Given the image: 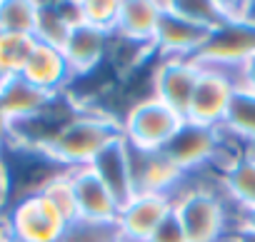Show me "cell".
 Listing matches in <instances>:
<instances>
[{
    "instance_id": "cell-1",
    "label": "cell",
    "mask_w": 255,
    "mask_h": 242,
    "mask_svg": "<svg viewBox=\"0 0 255 242\" xmlns=\"http://www.w3.org/2000/svg\"><path fill=\"white\" fill-rule=\"evenodd\" d=\"M173 212L180 220L188 242H225L235 227V210L218 182H203L193 175L173 195Z\"/></svg>"
},
{
    "instance_id": "cell-2",
    "label": "cell",
    "mask_w": 255,
    "mask_h": 242,
    "mask_svg": "<svg viewBox=\"0 0 255 242\" xmlns=\"http://www.w3.org/2000/svg\"><path fill=\"white\" fill-rule=\"evenodd\" d=\"M120 135H123L120 117L105 110H95L93 105H85L43 150L60 167L78 170V167H90L93 160L100 155V150L108 148Z\"/></svg>"
},
{
    "instance_id": "cell-3",
    "label": "cell",
    "mask_w": 255,
    "mask_h": 242,
    "mask_svg": "<svg viewBox=\"0 0 255 242\" xmlns=\"http://www.w3.org/2000/svg\"><path fill=\"white\" fill-rule=\"evenodd\" d=\"M0 170H3V182H5L3 212L10 205H15V202H20L30 195L43 192V187L50 180L68 172L45 150L20 145V143H13V140H8L0 148Z\"/></svg>"
},
{
    "instance_id": "cell-4",
    "label": "cell",
    "mask_w": 255,
    "mask_h": 242,
    "mask_svg": "<svg viewBox=\"0 0 255 242\" xmlns=\"http://www.w3.org/2000/svg\"><path fill=\"white\" fill-rule=\"evenodd\" d=\"M163 153L175 162L180 172L190 177L195 172H203L205 167L218 170L230 158L233 143L225 138L223 128H210L193 123V120H183L180 130L163 148Z\"/></svg>"
},
{
    "instance_id": "cell-5",
    "label": "cell",
    "mask_w": 255,
    "mask_h": 242,
    "mask_svg": "<svg viewBox=\"0 0 255 242\" xmlns=\"http://www.w3.org/2000/svg\"><path fill=\"white\" fill-rule=\"evenodd\" d=\"M183 120L185 117L163 105L158 97L145 95L120 117V133L133 150H163L180 130Z\"/></svg>"
},
{
    "instance_id": "cell-6",
    "label": "cell",
    "mask_w": 255,
    "mask_h": 242,
    "mask_svg": "<svg viewBox=\"0 0 255 242\" xmlns=\"http://www.w3.org/2000/svg\"><path fill=\"white\" fill-rule=\"evenodd\" d=\"M10 242H63L70 222L45 195H30L5 212Z\"/></svg>"
},
{
    "instance_id": "cell-7",
    "label": "cell",
    "mask_w": 255,
    "mask_h": 242,
    "mask_svg": "<svg viewBox=\"0 0 255 242\" xmlns=\"http://www.w3.org/2000/svg\"><path fill=\"white\" fill-rule=\"evenodd\" d=\"M235 90H238L235 73L218 70V68H203L200 78L195 82L185 120H193V123H200V125H210V128H223Z\"/></svg>"
},
{
    "instance_id": "cell-8",
    "label": "cell",
    "mask_w": 255,
    "mask_h": 242,
    "mask_svg": "<svg viewBox=\"0 0 255 242\" xmlns=\"http://www.w3.org/2000/svg\"><path fill=\"white\" fill-rule=\"evenodd\" d=\"M200 70L195 58H158L150 73V95L185 117Z\"/></svg>"
},
{
    "instance_id": "cell-9",
    "label": "cell",
    "mask_w": 255,
    "mask_h": 242,
    "mask_svg": "<svg viewBox=\"0 0 255 242\" xmlns=\"http://www.w3.org/2000/svg\"><path fill=\"white\" fill-rule=\"evenodd\" d=\"M173 212V197L168 195H133L120 205L115 232L118 242H150L160 222Z\"/></svg>"
},
{
    "instance_id": "cell-10",
    "label": "cell",
    "mask_w": 255,
    "mask_h": 242,
    "mask_svg": "<svg viewBox=\"0 0 255 242\" xmlns=\"http://www.w3.org/2000/svg\"><path fill=\"white\" fill-rule=\"evenodd\" d=\"M255 53V25H220L210 33L208 43L200 48L195 60L203 68H218L235 73Z\"/></svg>"
},
{
    "instance_id": "cell-11",
    "label": "cell",
    "mask_w": 255,
    "mask_h": 242,
    "mask_svg": "<svg viewBox=\"0 0 255 242\" xmlns=\"http://www.w3.org/2000/svg\"><path fill=\"white\" fill-rule=\"evenodd\" d=\"M133 182L135 195H168L173 197L183 182L188 180L185 172L175 167V162L163 150H133Z\"/></svg>"
},
{
    "instance_id": "cell-12",
    "label": "cell",
    "mask_w": 255,
    "mask_h": 242,
    "mask_svg": "<svg viewBox=\"0 0 255 242\" xmlns=\"http://www.w3.org/2000/svg\"><path fill=\"white\" fill-rule=\"evenodd\" d=\"M213 30H205L178 13H173L163 3V15L158 23V33L153 40V50L158 58H195L200 48L208 43Z\"/></svg>"
},
{
    "instance_id": "cell-13",
    "label": "cell",
    "mask_w": 255,
    "mask_h": 242,
    "mask_svg": "<svg viewBox=\"0 0 255 242\" xmlns=\"http://www.w3.org/2000/svg\"><path fill=\"white\" fill-rule=\"evenodd\" d=\"M70 182L75 192V207L78 220L90 225H115L120 205L108 192V187L100 182V177L93 172V167H78L70 170Z\"/></svg>"
},
{
    "instance_id": "cell-14",
    "label": "cell",
    "mask_w": 255,
    "mask_h": 242,
    "mask_svg": "<svg viewBox=\"0 0 255 242\" xmlns=\"http://www.w3.org/2000/svg\"><path fill=\"white\" fill-rule=\"evenodd\" d=\"M215 182L235 212L255 210V148L233 150L218 167Z\"/></svg>"
},
{
    "instance_id": "cell-15",
    "label": "cell",
    "mask_w": 255,
    "mask_h": 242,
    "mask_svg": "<svg viewBox=\"0 0 255 242\" xmlns=\"http://www.w3.org/2000/svg\"><path fill=\"white\" fill-rule=\"evenodd\" d=\"M20 78H25L30 85H35L38 90H43L48 95H60L75 82L63 50L55 45H48V43H38V40L30 50V58H28Z\"/></svg>"
},
{
    "instance_id": "cell-16",
    "label": "cell",
    "mask_w": 255,
    "mask_h": 242,
    "mask_svg": "<svg viewBox=\"0 0 255 242\" xmlns=\"http://www.w3.org/2000/svg\"><path fill=\"white\" fill-rule=\"evenodd\" d=\"M90 167L100 177V182L108 187V192L118 200V205H125L128 200L135 195L130 145L123 140V135L115 138L108 148H103Z\"/></svg>"
},
{
    "instance_id": "cell-17",
    "label": "cell",
    "mask_w": 255,
    "mask_h": 242,
    "mask_svg": "<svg viewBox=\"0 0 255 242\" xmlns=\"http://www.w3.org/2000/svg\"><path fill=\"white\" fill-rule=\"evenodd\" d=\"M110 40H113L110 33L95 30L85 23H78L75 28H70L60 50H63L75 80L95 73L103 65V60L108 58V50H110Z\"/></svg>"
},
{
    "instance_id": "cell-18",
    "label": "cell",
    "mask_w": 255,
    "mask_h": 242,
    "mask_svg": "<svg viewBox=\"0 0 255 242\" xmlns=\"http://www.w3.org/2000/svg\"><path fill=\"white\" fill-rule=\"evenodd\" d=\"M160 15H163V3H158V0H120L113 38L133 45H143V48H153Z\"/></svg>"
},
{
    "instance_id": "cell-19",
    "label": "cell",
    "mask_w": 255,
    "mask_h": 242,
    "mask_svg": "<svg viewBox=\"0 0 255 242\" xmlns=\"http://www.w3.org/2000/svg\"><path fill=\"white\" fill-rule=\"evenodd\" d=\"M53 95L38 90L35 85H30L25 78H10L5 82H0V107H3L5 117L10 120V125L30 120L33 115H38L48 100Z\"/></svg>"
},
{
    "instance_id": "cell-20",
    "label": "cell",
    "mask_w": 255,
    "mask_h": 242,
    "mask_svg": "<svg viewBox=\"0 0 255 242\" xmlns=\"http://www.w3.org/2000/svg\"><path fill=\"white\" fill-rule=\"evenodd\" d=\"M80 20V5L75 3H38V28H35V40L48 43L60 48Z\"/></svg>"
},
{
    "instance_id": "cell-21",
    "label": "cell",
    "mask_w": 255,
    "mask_h": 242,
    "mask_svg": "<svg viewBox=\"0 0 255 242\" xmlns=\"http://www.w3.org/2000/svg\"><path fill=\"white\" fill-rule=\"evenodd\" d=\"M223 133L230 143H240L243 148H255V92L243 87L235 90L223 123Z\"/></svg>"
},
{
    "instance_id": "cell-22",
    "label": "cell",
    "mask_w": 255,
    "mask_h": 242,
    "mask_svg": "<svg viewBox=\"0 0 255 242\" xmlns=\"http://www.w3.org/2000/svg\"><path fill=\"white\" fill-rule=\"evenodd\" d=\"M38 3L33 0H0V33L35 38Z\"/></svg>"
},
{
    "instance_id": "cell-23",
    "label": "cell",
    "mask_w": 255,
    "mask_h": 242,
    "mask_svg": "<svg viewBox=\"0 0 255 242\" xmlns=\"http://www.w3.org/2000/svg\"><path fill=\"white\" fill-rule=\"evenodd\" d=\"M33 45H35V38L0 33V82L18 78L23 73Z\"/></svg>"
},
{
    "instance_id": "cell-24",
    "label": "cell",
    "mask_w": 255,
    "mask_h": 242,
    "mask_svg": "<svg viewBox=\"0 0 255 242\" xmlns=\"http://www.w3.org/2000/svg\"><path fill=\"white\" fill-rule=\"evenodd\" d=\"M165 5L173 13H178L180 18H185L205 30H215L223 25L218 0H173V3H165Z\"/></svg>"
},
{
    "instance_id": "cell-25",
    "label": "cell",
    "mask_w": 255,
    "mask_h": 242,
    "mask_svg": "<svg viewBox=\"0 0 255 242\" xmlns=\"http://www.w3.org/2000/svg\"><path fill=\"white\" fill-rule=\"evenodd\" d=\"M78 5H80V20L85 25L113 35L115 23H118L120 0H78Z\"/></svg>"
},
{
    "instance_id": "cell-26",
    "label": "cell",
    "mask_w": 255,
    "mask_h": 242,
    "mask_svg": "<svg viewBox=\"0 0 255 242\" xmlns=\"http://www.w3.org/2000/svg\"><path fill=\"white\" fill-rule=\"evenodd\" d=\"M40 195H45V197L60 210V215H63L70 225L78 222V207H75V192H73V182H70V170L63 172V175H58L55 180H50V182L43 187Z\"/></svg>"
},
{
    "instance_id": "cell-27",
    "label": "cell",
    "mask_w": 255,
    "mask_h": 242,
    "mask_svg": "<svg viewBox=\"0 0 255 242\" xmlns=\"http://www.w3.org/2000/svg\"><path fill=\"white\" fill-rule=\"evenodd\" d=\"M150 242H188V235H185L180 220L175 217V212H170V215L160 222V227L153 232Z\"/></svg>"
},
{
    "instance_id": "cell-28",
    "label": "cell",
    "mask_w": 255,
    "mask_h": 242,
    "mask_svg": "<svg viewBox=\"0 0 255 242\" xmlns=\"http://www.w3.org/2000/svg\"><path fill=\"white\" fill-rule=\"evenodd\" d=\"M235 80H238V87L255 92V53H250V58L235 70Z\"/></svg>"
},
{
    "instance_id": "cell-29",
    "label": "cell",
    "mask_w": 255,
    "mask_h": 242,
    "mask_svg": "<svg viewBox=\"0 0 255 242\" xmlns=\"http://www.w3.org/2000/svg\"><path fill=\"white\" fill-rule=\"evenodd\" d=\"M235 227L255 232V210H243V212H235Z\"/></svg>"
},
{
    "instance_id": "cell-30",
    "label": "cell",
    "mask_w": 255,
    "mask_h": 242,
    "mask_svg": "<svg viewBox=\"0 0 255 242\" xmlns=\"http://www.w3.org/2000/svg\"><path fill=\"white\" fill-rule=\"evenodd\" d=\"M225 242H255V232H250V230H240V227H233V232L228 235Z\"/></svg>"
},
{
    "instance_id": "cell-31",
    "label": "cell",
    "mask_w": 255,
    "mask_h": 242,
    "mask_svg": "<svg viewBox=\"0 0 255 242\" xmlns=\"http://www.w3.org/2000/svg\"><path fill=\"white\" fill-rule=\"evenodd\" d=\"M8 140H10V120L5 117L3 107H0V148H3Z\"/></svg>"
},
{
    "instance_id": "cell-32",
    "label": "cell",
    "mask_w": 255,
    "mask_h": 242,
    "mask_svg": "<svg viewBox=\"0 0 255 242\" xmlns=\"http://www.w3.org/2000/svg\"><path fill=\"white\" fill-rule=\"evenodd\" d=\"M0 242H10V232H8V222L3 212H0Z\"/></svg>"
},
{
    "instance_id": "cell-33",
    "label": "cell",
    "mask_w": 255,
    "mask_h": 242,
    "mask_svg": "<svg viewBox=\"0 0 255 242\" xmlns=\"http://www.w3.org/2000/svg\"><path fill=\"white\" fill-rule=\"evenodd\" d=\"M3 197H5V182H3V170H0V212H3Z\"/></svg>"
}]
</instances>
